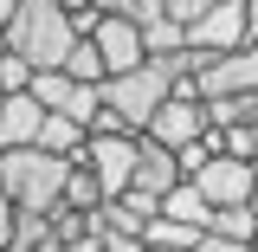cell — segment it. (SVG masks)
I'll list each match as a JSON object with an SVG mask.
<instances>
[{
  "mask_svg": "<svg viewBox=\"0 0 258 252\" xmlns=\"http://www.w3.org/2000/svg\"><path fill=\"white\" fill-rule=\"evenodd\" d=\"M84 168L103 181V200H123L136 188V162H142V136H91L84 142Z\"/></svg>",
  "mask_w": 258,
  "mask_h": 252,
  "instance_id": "4",
  "label": "cell"
},
{
  "mask_svg": "<svg viewBox=\"0 0 258 252\" xmlns=\"http://www.w3.org/2000/svg\"><path fill=\"white\" fill-rule=\"evenodd\" d=\"M200 239H207L200 226H181V220H168V214H155L149 233H142V246H149V252H194Z\"/></svg>",
  "mask_w": 258,
  "mask_h": 252,
  "instance_id": "15",
  "label": "cell"
},
{
  "mask_svg": "<svg viewBox=\"0 0 258 252\" xmlns=\"http://www.w3.org/2000/svg\"><path fill=\"white\" fill-rule=\"evenodd\" d=\"M187 181L207 194L213 207H252V181L258 175H252V162H239V156H213L207 168H194Z\"/></svg>",
  "mask_w": 258,
  "mask_h": 252,
  "instance_id": "8",
  "label": "cell"
},
{
  "mask_svg": "<svg viewBox=\"0 0 258 252\" xmlns=\"http://www.w3.org/2000/svg\"><path fill=\"white\" fill-rule=\"evenodd\" d=\"M207 233L252 246V233H258V207H213V226H207Z\"/></svg>",
  "mask_w": 258,
  "mask_h": 252,
  "instance_id": "18",
  "label": "cell"
},
{
  "mask_svg": "<svg viewBox=\"0 0 258 252\" xmlns=\"http://www.w3.org/2000/svg\"><path fill=\"white\" fill-rule=\"evenodd\" d=\"M0 45H7V39H0Z\"/></svg>",
  "mask_w": 258,
  "mask_h": 252,
  "instance_id": "30",
  "label": "cell"
},
{
  "mask_svg": "<svg viewBox=\"0 0 258 252\" xmlns=\"http://www.w3.org/2000/svg\"><path fill=\"white\" fill-rule=\"evenodd\" d=\"M194 252H252V246H239V239H220V233H207Z\"/></svg>",
  "mask_w": 258,
  "mask_h": 252,
  "instance_id": "24",
  "label": "cell"
},
{
  "mask_svg": "<svg viewBox=\"0 0 258 252\" xmlns=\"http://www.w3.org/2000/svg\"><path fill=\"white\" fill-rule=\"evenodd\" d=\"M161 214H168V220H181V226H200V233H207V226H213V200L194 188V181H181V188L161 194Z\"/></svg>",
  "mask_w": 258,
  "mask_h": 252,
  "instance_id": "13",
  "label": "cell"
},
{
  "mask_svg": "<svg viewBox=\"0 0 258 252\" xmlns=\"http://www.w3.org/2000/svg\"><path fill=\"white\" fill-rule=\"evenodd\" d=\"M142 45H149V59H181L187 52V26L181 20H149L142 26Z\"/></svg>",
  "mask_w": 258,
  "mask_h": 252,
  "instance_id": "17",
  "label": "cell"
},
{
  "mask_svg": "<svg viewBox=\"0 0 258 252\" xmlns=\"http://www.w3.org/2000/svg\"><path fill=\"white\" fill-rule=\"evenodd\" d=\"M213 7H226V0H168V20L194 26V20H200V13H213Z\"/></svg>",
  "mask_w": 258,
  "mask_h": 252,
  "instance_id": "22",
  "label": "cell"
},
{
  "mask_svg": "<svg viewBox=\"0 0 258 252\" xmlns=\"http://www.w3.org/2000/svg\"><path fill=\"white\" fill-rule=\"evenodd\" d=\"M64 181H71V162L45 156L39 142L0 156V188H7L13 207H20V220H52V214L64 207Z\"/></svg>",
  "mask_w": 258,
  "mask_h": 252,
  "instance_id": "2",
  "label": "cell"
},
{
  "mask_svg": "<svg viewBox=\"0 0 258 252\" xmlns=\"http://www.w3.org/2000/svg\"><path fill=\"white\" fill-rule=\"evenodd\" d=\"M239 45H252V7L245 0H226L187 26V52H200V59H226Z\"/></svg>",
  "mask_w": 258,
  "mask_h": 252,
  "instance_id": "5",
  "label": "cell"
},
{
  "mask_svg": "<svg viewBox=\"0 0 258 252\" xmlns=\"http://www.w3.org/2000/svg\"><path fill=\"white\" fill-rule=\"evenodd\" d=\"M0 39H7V52L26 59L32 71H64V59L78 52V20H71L64 0H26V7L0 26Z\"/></svg>",
  "mask_w": 258,
  "mask_h": 252,
  "instance_id": "1",
  "label": "cell"
},
{
  "mask_svg": "<svg viewBox=\"0 0 258 252\" xmlns=\"http://www.w3.org/2000/svg\"><path fill=\"white\" fill-rule=\"evenodd\" d=\"M64 71H71L78 84H103V78H110V71H103V52H97L91 39H78V52L64 59Z\"/></svg>",
  "mask_w": 258,
  "mask_h": 252,
  "instance_id": "19",
  "label": "cell"
},
{
  "mask_svg": "<svg viewBox=\"0 0 258 252\" xmlns=\"http://www.w3.org/2000/svg\"><path fill=\"white\" fill-rule=\"evenodd\" d=\"M0 104H7V91H0Z\"/></svg>",
  "mask_w": 258,
  "mask_h": 252,
  "instance_id": "29",
  "label": "cell"
},
{
  "mask_svg": "<svg viewBox=\"0 0 258 252\" xmlns=\"http://www.w3.org/2000/svg\"><path fill=\"white\" fill-rule=\"evenodd\" d=\"M207 129H213V123H207V104H194V97H168V104L155 110V123L142 129V136L181 156V149H187V142H200Z\"/></svg>",
  "mask_w": 258,
  "mask_h": 252,
  "instance_id": "9",
  "label": "cell"
},
{
  "mask_svg": "<svg viewBox=\"0 0 258 252\" xmlns=\"http://www.w3.org/2000/svg\"><path fill=\"white\" fill-rule=\"evenodd\" d=\"M252 129H258V97H252Z\"/></svg>",
  "mask_w": 258,
  "mask_h": 252,
  "instance_id": "27",
  "label": "cell"
},
{
  "mask_svg": "<svg viewBox=\"0 0 258 252\" xmlns=\"http://www.w3.org/2000/svg\"><path fill=\"white\" fill-rule=\"evenodd\" d=\"M168 188H181V162H174V149H161V142H149L142 136V162H136V188L129 194H168Z\"/></svg>",
  "mask_w": 258,
  "mask_h": 252,
  "instance_id": "12",
  "label": "cell"
},
{
  "mask_svg": "<svg viewBox=\"0 0 258 252\" xmlns=\"http://www.w3.org/2000/svg\"><path fill=\"white\" fill-rule=\"evenodd\" d=\"M97 97H103V110H116L136 136L155 123V110L174 97V71L161 59H149V65H136V71H116V78H103L97 84Z\"/></svg>",
  "mask_w": 258,
  "mask_h": 252,
  "instance_id": "3",
  "label": "cell"
},
{
  "mask_svg": "<svg viewBox=\"0 0 258 252\" xmlns=\"http://www.w3.org/2000/svg\"><path fill=\"white\" fill-rule=\"evenodd\" d=\"M103 252H149L142 239H103Z\"/></svg>",
  "mask_w": 258,
  "mask_h": 252,
  "instance_id": "25",
  "label": "cell"
},
{
  "mask_svg": "<svg viewBox=\"0 0 258 252\" xmlns=\"http://www.w3.org/2000/svg\"><path fill=\"white\" fill-rule=\"evenodd\" d=\"M91 45L103 52V71L116 78V71H136V65H149V45H142V26L136 20H116V13H97V32Z\"/></svg>",
  "mask_w": 258,
  "mask_h": 252,
  "instance_id": "10",
  "label": "cell"
},
{
  "mask_svg": "<svg viewBox=\"0 0 258 252\" xmlns=\"http://www.w3.org/2000/svg\"><path fill=\"white\" fill-rule=\"evenodd\" d=\"M64 207H71V214H97V207H103V181H97L84 162H71V181H64Z\"/></svg>",
  "mask_w": 258,
  "mask_h": 252,
  "instance_id": "16",
  "label": "cell"
},
{
  "mask_svg": "<svg viewBox=\"0 0 258 252\" xmlns=\"http://www.w3.org/2000/svg\"><path fill=\"white\" fill-rule=\"evenodd\" d=\"M13 226H20V207L7 200V188H0V252L13 246Z\"/></svg>",
  "mask_w": 258,
  "mask_h": 252,
  "instance_id": "23",
  "label": "cell"
},
{
  "mask_svg": "<svg viewBox=\"0 0 258 252\" xmlns=\"http://www.w3.org/2000/svg\"><path fill=\"white\" fill-rule=\"evenodd\" d=\"M39 129H45V104H39L32 91H26V97H7V104H0V156L32 149Z\"/></svg>",
  "mask_w": 258,
  "mask_h": 252,
  "instance_id": "11",
  "label": "cell"
},
{
  "mask_svg": "<svg viewBox=\"0 0 258 252\" xmlns=\"http://www.w3.org/2000/svg\"><path fill=\"white\" fill-rule=\"evenodd\" d=\"M194 84H200V104H213V97H258V39L226 52V59H207Z\"/></svg>",
  "mask_w": 258,
  "mask_h": 252,
  "instance_id": "6",
  "label": "cell"
},
{
  "mask_svg": "<svg viewBox=\"0 0 258 252\" xmlns=\"http://www.w3.org/2000/svg\"><path fill=\"white\" fill-rule=\"evenodd\" d=\"M252 175H258V162H252ZM252 207H258V181H252Z\"/></svg>",
  "mask_w": 258,
  "mask_h": 252,
  "instance_id": "26",
  "label": "cell"
},
{
  "mask_svg": "<svg viewBox=\"0 0 258 252\" xmlns=\"http://www.w3.org/2000/svg\"><path fill=\"white\" fill-rule=\"evenodd\" d=\"M32 78H39V71H32L26 59H13V52L0 45V91H7V97H26V91H32Z\"/></svg>",
  "mask_w": 258,
  "mask_h": 252,
  "instance_id": "21",
  "label": "cell"
},
{
  "mask_svg": "<svg viewBox=\"0 0 258 252\" xmlns=\"http://www.w3.org/2000/svg\"><path fill=\"white\" fill-rule=\"evenodd\" d=\"M84 142H91V129L71 123V117H45V129H39V149H45V156H64V162L84 156Z\"/></svg>",
  "mask_w": 258,
  "mask_h": 252,
  "instance_id": "14",
  "label": "cell"
},
{
  "mask_svg": "<svg viewBox=\"0 0 258 252\" xmlns=\"http://www.w3.org/2000/svg\"><path fill=\"white\" fill-rule=\"evenodd\" d=\"M32 97L45 104V117H71V123H97V110H103V97H97V84H78L71 71H39L32 78Z\"/></svg>",
  "mask_w": 258,
  "mask_h": 252,
  "instance_id": "7",
  "label": "cell"
},
{
  "mask_svg": "<svg viewBox=\"0 0 258 252\" xmlns=\"http://www.w3.org/2000/svg\"><path fill=\"white\" fill-rule=\"evenodd\" d=\"M252 252H258V233H252Z\"/></svg>",
  "mask_w": 258,
  "mask_h": 252,
  "instance_id": "28",
  "label": "cell"
},
{
  "mask_svg": "<svg viewBox=\"0 0 258 252\" xmlns=\"http://www.w3.org/2000/svg\"><path fill=\"white\" fill-rule=\"evenodd\" d=\"M213 136H220V156L258 162V129H252V123H226V129H213Z\"/></svg>",
  "mask_w": 258,
  "mask_h": 252,
  "instance_id": "20",
  "label": "cell"
}]
</instances>
